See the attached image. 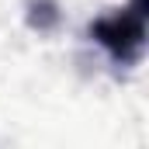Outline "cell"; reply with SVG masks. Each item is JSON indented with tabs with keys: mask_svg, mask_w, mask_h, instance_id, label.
Instances as JSON below:
<instances>
[{
	"mask_svg": "<svg viewBox=\"0 0 149 149\" xmlns=\"http://www.w3.org/2000/svg\"><path fill=\"white\" fill-rule=\"evenodd\" d=\"M97 38L114 49V56H121V49L125 45H139L142 42V10H135V14H118L111 21H101L97 24Z\"/></svg>",
	"mask_w": 149,
	"mask_h": 149,
	"instance_id": "6da1fadb",
	"label": "cell"
}]
</instances>
